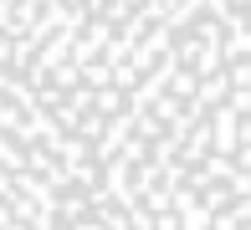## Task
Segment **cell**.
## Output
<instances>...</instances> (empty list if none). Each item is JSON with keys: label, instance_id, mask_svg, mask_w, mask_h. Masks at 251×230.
I'll return each mask as SVG.
<instances>
[{"label": "cell", "instance_id": "cell-1", "mask_svg": "<svg viewBox=\"0 0 251 230\" xmlns=\"http://www.w3.org/2000/svg\"><path fill=\"white\" fill-rule=\"evenodd\" d=\"M251 230V0H0V230Z\"/></svg>", "mask_w": 251, "mask_h": 230}]
</instances>
